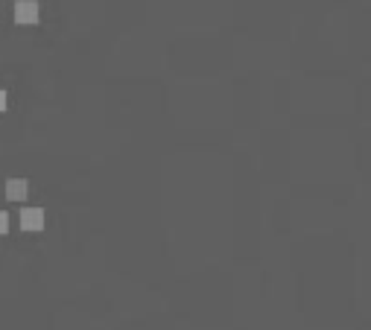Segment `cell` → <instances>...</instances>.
Wrapping results in <instances>:
<instances>
[{
    "label": "cell",
    "instance_id": "cell-4",
    "mask_svg": "<svg viewBox=\"0 0 371 330\" xmlns=\"http://www.w3.org/2000/svg\"><path fill=\"white\" fill-rule=\"evenodd\" d=\"M9 228V216L3 214V211H0V234H3V231Z\"/></svg>",
    "mask_w": 371,
    "mask_h": 330
},
{
    "label": "cell",
    "instance_id": "cell-2",
    "mask_svg": "<svg viewBox=\"0 0 371 330\" xmlns=\"http://www.w3.org/2000/svg\"><path fill=\"white\" fill-rule=\"evenodd\" d=\"M21 228H27V231L44 228V211L41 207H24L21 211Z\"/></svg>",
    "mask_w": 371,
    "mask_h": 330
},
{
    "label": "cell",
    "instance_id": "cell-5",
    "mask_svg": "<svg viewBox=\"0 0 371 330\" xmlns=\"http://www.w3.org/2000/svg\"><path fill=\"white\" fill-rule=\"evenodd\" d=\"M3 108H6V94L0 91V112H3Z\"/></svg>",
    "mask_w": 371,
    "mask_h": 330
},
{
    "label": "cell",
    "instance_id": "cell-1",
    "mask_svg": "<svg viewBox=\"0 0 371 330\" xmlns=\"http://www.w3.org/2000/svg\"><path fill=\"white\" fill-rule=\"evenodd\" d=\"M15 21L18 24H36L38 21V3L36 0H18L15 3Z\"/></svg>",
    "mask_w": 371,
    "mask_h": 330
},
{
    "label": "cell",
    "instance_id": "cell-3",
    "mask_svg": "<svg viewBox=\"0 0 371 330\" xmlns=\"http://www.w3.org/2000/svg\"><path fill=\"white\" fill-rule=\"evenodd\" d=\"M27 193H29V187H27L24 179H9V181H6V199L24 202V199H27Z\"/></svg>",
    "mask_w": 371,
    "mask_h": 330
}]
</instances>
